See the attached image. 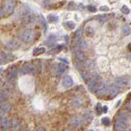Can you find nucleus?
I'll return each mask as SVG.
<instances>
[{
	"mask_svg": "<svg viewBox=\"0 0 131 131\" xmlns=\"http://www.w3.org/2000/svg\"><path fill=\"white\" fill-rule=\"evenodd\" d=\"M69 125L73 128H79L81 125V119L79 116H73L69 120Z\"/></svg>",
	"mask_w": 131,
	"mask_h": 131,
	"instance_id": "1a4fd4ad",
	"label": "nucleus"
},
{
	"mask_svg": "<svg viewBox=\"0 0 131 131\" xmlns=\"http://www.w3.org/2000/svg\"><path fill=\"white\" fill-rule=\"evenodd\" d=\"M100 11H102V12H108L109 11V7L107 6H102V7H100Z\"/></svg>",
	"mask_w": 131,
	"mask_h": 131,
	"instance_id": "58836bf2",
	"label": "nucleus"
},
{
	"mask_svg": "<svg viewBox=\"0 0 131 131\" xmlns=\"http://www.w3.org/2000/svg\"><path fill=\"white\" fill-rule=\"evenodd\" d=\"M12 108V106L10 102H3L0 104V117H4V115L9 112Z\"/></svg>",
	"mask_w": 131,
	"mask_h": 131,
	"instance_id": "7ed1b4c3",
	"label": "nucleus"
},
{
	"mask_svg": "<svg viewBox=\"0 0 131 131\" xmlns=\"http://www.w3.org/2000/svg\"><path fill=\"white\" fill-rule=\"evenodd\" d=\"M87 8H88V10H89V12H95L97 11L96 7H95V6H93V5H89Z\"/></svg>",
	"mask_w": 131,
	"mask_h": 131,
	"instance_id": "c9c22d12",
	"label": "nucleus"
},
{
	"mask_svg": "<svg viewBox=\"0 0 131 131\" xmlns=\"http://www.w3.org/2000/svg\"><path fill=\"white\" fill-rule=\"evenodd\" d=\"M48 20L49 22H57L58 20V16L53 14H50L48 16Z\"/></svg>",
	"mask_w": 131,
	"mask_h": 131,
	"instance_id": "4be33fe9",
	"label": "nucleus"
},
{
	"mask_svg": "<svg viewBox=\"0 0 131 131\" xmlns=\"http://www.w3.org/2000/svg\"><path fill=\"white\" fill-rule=\"evenodd\" d=\"M4 100H5V97H4L3 93L2 92H0V104L3 103V102H5Z\"/></svg>",
	"mask_w": 131,
	"mask_h": 131,
	"instance_id": "4c0bfd02",
	"label": "nucleus"
},
{
	"mask_svg": "<svg viewBox=\"0 0 131 131\" xmlns=\"http://www.w3.org/2000/svg\"><path fill=\"white\" fill-rule=\"evenodd\" d=\"M102 124H103L104 125H106V126H108V125H110V124H111V121H110V120H109V118H107V117L102 118Z\"/></svg>",
	"mask_w": 131,
	"mask_h": 131,
	"instance_id": "473e14b6",
	"label": "nucleus"
},
{
	"mask_svg": "<svg viewBox=\"0 0 131 131\" xmlns=\"http://www.w3.org/2000/svg\"><path fill=\"white\" fill-rule=\"evenodd\" d=\"M36 131H46V130H45V129L43 128V127H39V128L37 129Z\"/></svg>",
	"mask_w": 131,
	"mask_h": 131,
	"instance_id": "37998d69",
	"label": "nucleus"
},
{
	"mask_svg": "<svg viewBox=\"0 0 131 131\" xmlns=\"http://www.w3.org/2000/svg\"><path fill=\"white\" fill-rule=\"evenodd\" d=\"M44 44H47L48 46L52 47V46H53V45L55 44V42H54V40H52V39H48V40H47V41H45V42H44Z\"/></svg>",
	"mask_w": 131,
	"mask_h": 131,
	"instance_id": "72a5a7b5",
	"label": "nucleus"
},
{
	"mask_svg": "<svg viewBox=\"0 0 131 131\" xmlns=\"http://www.w3.org/2000/svg\"><path fill=\"white\" fill-rule=\"evenodd\" d=\"M72 104L74 106H76V107H78V106H80L81 105V101L79 99V98H75V99L73 100L72 102Z\"/></svg>",
	"mask_w": 131,
	"mask_h": 131,
	"instance_id": "c85d7f7f",
	"label": "nucleus"
},
{
	"mask_svg": "<svg viewBox=\"0 0 131 131\" xmlns=\"http://www.w3.org/2000/svg\"><path fill=\"white\" fill-rule=\"evenodd\" d=\"M16 3L13 1H4L3 2V10L8 15L13 13Z\"/></svg>",
	"mask_w": 131,
	"mask_h": 131,
	"instance_id": "20e7f679",
	"label": "nucleus"
},
{
	"mask_svg": "<svg viewBox=\"0 0 131 131\" xmlns=\"http://www.w3.org/2000/svg\"><path fill=\"white\" fill-rule=\"evenodd\" d=\"M128 49H129V52H131V43H129V45H128Z\"/></svg>",
	"mask_w": 131,
	"mask_h": 131,
	"instance_id": "c03bdc74",
	"label": "nucleus"
},
{
	"mask_svg": "<svg viewBox=\"0 0 131 131\" xmlns=\"http://www.w3.org/2000/svg\"><path fill=\"white\" fill-rule=\"evenodd\" d=\"M107 93H108V97H111L112 98L114 97H116L119 93V89L116 85H111L107 89Z\"/></svg>",
	"mask_w": 131,
	"mask_h": 131,
	"instance_id": "f8f14e48",
	"label": "nucleus"
},
{
	"mask_svg": "<svg viewBox=\"0 0 131 131\" xmlns=\"http://www.w3.org/2000/svg\"><path fill=\"white\" fill-rule=\"evenodd\" d=\"M46 52V49L45 48L42 47V48H35L34 50V52H33V56H39L40 54H43Z\"/></svg>",
	"mask_w": 131,
	"mask_h": 131,
	"instance_id": "aec40b11",
	"label": "nucleus"
},
{
	"mask_svg": "<svg viewBox=\"0 0 131 131\" xmlns=\"http://www.w3.org/2000/svg\"><path fill=\"white\" fill-rule=\"evenodd\" d=\"M125 109L126 111H128V112H131V99L129 101L125 102Z\"/></svg>",
	"mask_w": 131,
	"mask_h": 131,
	"instance_id": "7c9ffc66",
	"label": "nucleus"
},
{
	"mask_svg": "<svg viewBox=\"0 0 131 131\" xmlns=\"http://www.w3.org/2000/svg\"><path fill=\"white\" fill-rule=\"evenodd\" d=\"M19 72V70L17 69H15V70H12V71H10V73L8 74L7 76V79L8 81H13L15 80V78H16V75Z\"/></svg>",
	"mask_w": 131,
	"mask_h": 131,
	"instance_id": "f3484780",
	"label": "nucleus"
},
{
	"mask_svg": "<svg viewBox=\"0 0 131 131\" xmlns=\"http://www.w3.org/2000/svg\"><path fill=\"white\" fill-rule=\"evenodd\" d=\"M7 56L5 53H3V52H0V64H3L6 62Z\"/></svg>",
	"mask_w": 131,
	"mask_h": 131,
	"instance_id": "bb28decb",
	"label": "nucleus"
},
{
	"mask_svg": "<svg viewBox=\"0 0 131 131\" xmlns=\"http://www.w3.org/2000/svg\"><path fill=\"white\" fill-rule=\"evenodd\" d=\"M127 127V122L116 120L115 122V131H125Z\"/></svg>",
	"mask_w": 131,
	"mask_h": 131,
	"instance_id": "6e6552de",
	"label": "nucleus"
},
{
	"mask_svg": "<svg viewBox=\"0 0 131 131\" xmlns=\"http://www.w3.org/2000/svg\"><path fill=\"white\" fill-rule=\"evenodd\" d=\"M11 122H12V129H13V131H17V129L20 127L19 121L16 118H14Z\"/></svg>",
	"mask_w": 131,
	"mask_h": 131,
	"instance_id": "a211bd4d",
	"label": "nucleus"
},
{
	"mask_svg": "<svg viewBox=\"0 0 131 131\" xmlns=\"http://www.w3.org/2000/svg\"><path fill=\"white\" fill-rule=\"evenodd\" d=\"M109 18H110V16L109 15H107V14H103V15L98 16V20H99L101 23H104V22L106 21V20H108Z\"/></svg>",
	"mask_w": 131,
	"mask_h": 131,
	"instance_id": "412c9836",
	"label": "nucleus"
},
{
	"mask_svg": "<svg viewBox=\"0 0 131 131\" xmlns=\"http://www.w3.org/2000/svg\"><path fill=\"white\" fill-rule=\"evenodd\" d=\"M62 48H63V46L62 45H58L57 47H56L55 48H53L52 50H51V51H49V52H51L50 53H56V52H60L61 49H62Z\"/></svg>",
	"mask_w": 131,
	"mask_h": 131,
	"instance_id": "c756f323",
	"label": "nucleus"
},
{
	"mask_svg": "<svg viewBox=\"0 0 131 131\" xmlns=\"http://www.w3.org/2000/svg\"><path fill=\"white\" fill-rule=\"evenodd\" d=\"M86 35L88 37H93L94 35V30H93L92 27H88L87 30H86Z\"/></svg>",
	"mask_w": 131,
	"mask_h": 131,
	"instance_id": "cd10ccee",
	"label": "nucleus"
},
{
	"mask_svg": "<svg viewBox=\"0 0 131 131\" xmlns=\"http://www.w3.org/2000/svg\"><path fill=\"white\" fill-rule=\"evenodd\" d=\"M128 119H129V115H128V113H126L125 112L121 111V112H119V113L117 114L116 120H120V121H122L127 122Z\"/></svg>",
	"mask_w": 131,
	"mask_h": 131,
	"instance_id": "2eb2a0df",
	"label": "nucleus"
},
{
	"mask_svg": "<svg viewBox=\"0 0 131 131\" xmlns=\"http://www.w3.org/2000/svg\"><path fill=\"white\" fill-rule=\"evenodd\" d=\"M6 46L8 48L12 49V50H16V49L19 48L20 43H18V41L16 39H9L6 42Z\"/></svg>",
	"mask_w": 131,
	"mask_h": 131,
	"instance_id": "9d476101",
	"label": "nucleus"
},
{
	"mask_svg": "<svg viewBox=\"0 0 131 131\" xmlns=\"http://www.w3.org/2000/svg\"><path fill=\"white\" fill-rule=\"evenodd\" d=\"M35 71V67L33 65H26L24 66L20 69H19V73L20 75H28V74H34Z\"/></svg>",
	"mask_w": 131,
	"mask_h": 131,
	"instance_id": "39448f33",
	"label": "nucleus"
},
{
	"mask_svg": "<svg viewBox=\"0 0 131 131\" xmlns=\"http://www.w3.org/2000/svg\"><path fill=\"white\" fill-rule=\"evenodd\" d=\"M97 84V78L96 77H93L89 82V84H88V89L90 90V91L93 92V91H94V90H95Z\"/></svg>",
	"mask_w": 131,
	"mask_h": 131,
	"instance_id": "ddd939ff",
	"label": "nucleus"
},
{
	"mask_svg": "<svg viewBox=\"0 0 131 131\" xmlns=\"http://www.w3.org/2000/svg\"><path fill=\"white\" fill-rule=\"evenodd\" d=\"M2 93H3V95L5 97H8L12 96V90L10 88H6L5 89H3V91Z\"/></svg>",
	"mask_w": 131,
	"mask_h": 131,
	"instance_id": "393cba45",
	"label": "nucleus"
},
{
	"mask_svg": "<svg viewBox=\"0 0 131 131\" xmlns=\"http://www.w3.org/2000/svg\"><path fill=\"white\" fill-rule=\"evenodd\" d=\"M121 12H123V13H125V14H129L130 12V10L126 5H123V7H121Z\"/></svg>",
	"mask_w": 131,
	"mask_h": 131,
	"instance_id": "2f4dec72",
	"label": "nucleus"
},
{
	"mask_svg": "<svg viewBox=\"0 0 131 131\" xmlns=\"http://www.w3.org/2000/svg\"><path fill=\"white\" fill-rule=\"evenodd\" d=\"M67 71V66L64 64V63H61L58 65L57 67V75H62L63 74Z\"/></svg>",
	"mask_w": 131,
	"mask_h": 131,
	"instance_id": "4468645a",
	"label": "nucleus"
},
{
	"mask_svg": "<svg viewBox=\"0 0 131 131\" xmlns=\"http://www.w3.org/2000/svg\"><path fill=\"white\" fill-rule=\"evenodd\" d=\"M59 60L61 61H63V62H65L66 64H68V61L67 60H66L64 58H61V57H59Z\"/></svg>",
	"mask_w": 131,
	"mask_h": 131,
	"instance_id": "a19ab883",
	"label": "nucleus"
},
{
	"mask_svg": "<svg viewBox=\"0 0 131 131\" xmlns=\"http://www.w3.org/2000/svg\"><path fill=\"white\" fill-rule=\"evenodd\" d=\"M129 79L127 77H121V78H117L115 80V84L116 86L119 89H125L128 87L129 84Z\"/></svg>",
	"mask_w": 131,
	"mask_h": 131,
	"instance_id": "f03ea898",
	"label": "nucleus"
},
{
	"mask_svg": "<svg viewBox=\"0 0 131 131\" xmlns=\"http://www.w3.org/2000/svg\"><path fill=\"white\" fill-rule=\"evenodd\" d=\"M96 112H97V115H100V114L102 112V107L101 106L100 103H97V106H96Z\"/></svg>",
	"mask_w": 131,
	"mask_h": 131,
	"instance_id": "f704fd0d",
	"label": "nucleus"
},
{
	"mask_svg": "<svg viewBox=\"0 0 131 131\" xmlns=\"http://www.w3.org/2000/svg\"><path fill=\"white\" fill-rule=\"evenodd\" d=\"M80 75H81L82 80H83L84 81H86L89 78V71H83V72H81Z\"/></svg>",
	"mask_w": 131,
	"mask_h": 131,
	"instance_id": "a878e982",
	"label": "nucleus"
},
{
	"mask_svg": "<svg viewBox=\"0 0 131 131\" xmlns=\"http://www.w3.org/2000/svg\"><path fill=\"white\" fill-rule=\"evenodd\" d=\"M102 111H103L104 113H106L107 112V107H106V106H103V107H102Z\"/></svg>",
	"mask_w": 131,
	"mask_h": 131,
	"instance_id": "79ce46f5",
	"label": "nucleus"
},
{
	"mask_svg": "<svg viewBox=\"0 0 131 131\" xmlns=\"http://www.w3.org/2000/svg\"><path fill=\"white\" fill-rule=\"evenodd\" d=\"M36 34H37V32L35 30H32V29H27V30L20 33L19 35V37L23 42L29 43L35 40V39L36 38Z\"/></svg>",
	"mask_w": 131,
	"mask_h": 131,
	"instance_id": "f257e3e1",
	"label": "nucleus"
},
{
	"mask_svg": "<svg viewBox=\"0 0 131 131\" xmlns=\"http://www.w3.org/2000/svg\"><path fill=\"white\" fill-rule=\"evenodd\" d=\"M64 25H65L66 28L68 29V30H73V29H75V23L72 22V21H67Z\"/></svg>",
	"mask_w": 131,
	"mask_h": 131,
	"instance_id": "b1692460",
	"label": "nucleus"
},
{
	"mask_svg": "<svg viewBox=\"0 0 131 131\" xmlns=\"http://www.w3.org/2000/svg\"><path fill=\"white\" fill-rule=\"evenodd\" d=\"M62 84L66 88H70L73 85V80L71 76H66L62 80Z\"/></svg>",
	"mask_w": 131,
	"mask_h": 131,
	"instance_id": "dca6fc26",
	"label": "nucleus"
},
{
	"mask_svg": "<svg viewBox=\"0 0 131 131\" xmlns=\"http://www.w3.org/2000/svg\"><path fill=\"white\" fill-rule=\"evenodd\" d=\"M4 14H5V12H4L3 8L0 7V18H2L4 16Z\"/></svg>",
	"mask_w": 131,
	"mask_h": 131,
	"instance_id": "ea45409f",
	"label": "nucleus"
},
{
	"mask_svg": "<svg viewBox=\"0 0 131 131\" xmlns=\"http://www.w3.org/2000/svg\"><path fill=\"white\" fill-rule=\"evenodd\" d=\"M0 126L3 129L7 130L11 129L12 127V122L10 120H8L6 117H0Z\"/></svg>",
	"mask_w": 131,
	"mask_h": 131,
	"instance_id": "423d86ee",
	"label": "nucleus"
},
{
	"mask_svg": "<svg viewBox=\"0 0 131 131\" xmlns=\"http://www.w3.org/2000/svg\"><path fill=\"white\" fill-rule=\"evenodd\" d=\"M2 71H3V69H2V68H0V73H1Z\"/></svg>",
	"mask_w": 131,
	"mask_h": 131,
	"instance_id": "de8ad7c7",
	"label": "nucleus"
},
{
	"mask_svg": "<svg viewBox=\"0 0 131 131\" xmlns=\"http://www.w3.org/2000/svg\"><path fill=\"white\" fill-rule=\"evenodd\" d=\"M64 131H71V130H70L68 129H64Z\"/></svg>",
	"mask_w": 131,
	"mask_h": 131,
	"instance_id": "49530a36",
	"label": "nucleus"
},
{
	"mask_svg": "<svg viewBox=\"0 0 131 131\" xmlns=\"http://www.w3.org/2000/svg\"><path fill=\"white\" fill-rule=\"evenodd\" d=\"M74 56H75L76 60L78 61H80V62L86 60V56L84 54V52H82L81 50H78V49H76V50L74 51Z\"/></svg>",
	"mask_w": 131,
	"mask_h": 131,
	"instance_id": "9b49d317",
	"label": "nucleus"
},
{
	"mask_svg": "<svg viewBox=\"0 0 131 131\" xmlns=\"http://www.w3.org/2000/svg\"><path fill=\"white\" fill-rule=\"evenodd\" d=\"M89 131H93V130H89Z\"/></svg>",
	"mask_w": 131,
	"mask_h": 131,
	"instance_id": "09e8293b",
	"label": "nucleus"
},
{
	"mask_svg": "<svg viewBox=\"0 0 131 131\" xmlns=\"http://www.w3.org/2000/svg\"><path fill=\"white\" fill-rule=\"evenodd\" d=\"M41 20H42L43 25V26H44V30L46 31V30H47V23H46V20H44L43 16H41Z\"/></svg>",
	"mask_w": 131,
	"mask_h": 131,
	"instance_id": "e433bc0d",
	"label": "nucleus"
},
{
	"mask_svg": "<svg viewBox=\"0 0 131 131\" xmlns=\"http://www.w3.org/2000/svg\"><path fill=\"white\" fill-rule=\"evenodd\" d=\"M84 67L87 70H92L94 67V61L93 60H86L84 63Z\"/></svg>",
	"mask_w": 131,
	"mask_h": 131,
	"instance_id": "6ab92c4d",
	"label": "nucleus"
},
{
	"mask_svg": "<svg viewBox=\"0 0 131 131\" xmlns=\"http://www.w3.org/2000/svg\"><path fill=\"white\" fill-rule=\"evenodd\" d=\"M128 59H129V61H131V55H129V56H128Z\"/></svg>",
	"mask_w": 131,
	"mask_h": 131,
	"instance_id": "a18cd8bd",
	"label": "nucleus"
},
{
	"mask_svg": "<svg viewBox=\"0 0 131 131\" xmlns=\"http://www.w3.org/2000/svg\"><path fill=\"white\" fill-rule=\"evenodd\" d=\"M122 31L124 35H128L131 33V28L129 26H127V25H125L122 28Z\"/></svg>",
	"mask_w": 131,
	"mask_h": 131,
	"instance_id": "5701e85b",
	"label": "nucleus"
},
{
	"mask_svg": "<svg viewBox=\"0 0 131 131\" xmlns=\"http://www.w3.org/2000/svg\"><path fill=\"white\" fill-rule=\"evenodd\" d=\"M106 93H107V85L106 84H100L96 90V95L99 97H103Z\"/></svg>",
	"mask_w": 131,
	"mask_h": 131,
	"instance_id": "0eeeda50",
	"label": "nucleus"
}]
</instances>
